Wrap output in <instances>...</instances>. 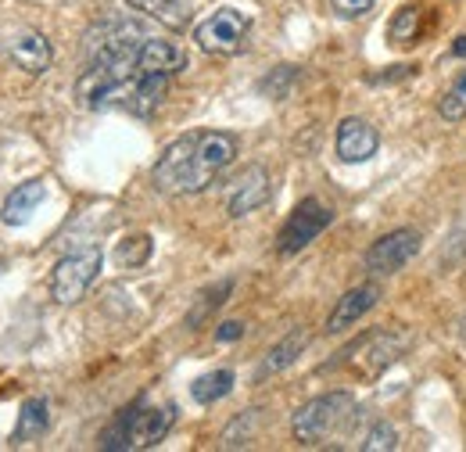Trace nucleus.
<instances>
[{
  "label": "nucleus",
  "mask_w": 466,
  "mask_h": 452,
  "mask_svg": "<svg viewBox=\"0 0 466 452\" xmlns=\"http://www.w3.org/2000/svg\"><path fill=\"white\" fill-rule=\"evenodd\" d=\"M355 416H359V406L349 392H330V396H319L312 402H305L291 420L294 438L309 449L316 446H330L334 438H345L351 427H355Z\"/></svg>",
  "instance_id": "3"
},
{
  "label": "nucleus",
  "mask_w": 466,
  "mask_h": 452,
  "mask_svg": "<svg viewBox=\"0 0 466 452\" xmlns=\"http://www.w3.org/2000/svg\"><path fill=\"white\" fill-rule=\"evenodd\" d=\"M116 259H118V266H126V270L144 266V262L151 259V237H147V233H133V237H126V241L118 244Z\"/></svg>",
  "instance_id": "20"
},
{
  "label": "nucleus",
  "mask_w": 466,
  "mask_h": 452,
  "mask_svg": "<svg viewBox=\"0 0 466 452\" xmlns=\"http://www.w3.org/2000/svg\"><path fill=\"white\" fill-rule=\"evenodd\" d=\"M7 55H11V61H15L22 72L44 76V72L51 68V61H55V47H51V40H47L44 33H36V29H18V33L7 40Z\"/></svg>",
  "instance_id": "11"
},
{
  "label": "nucleus",
  "mask_w": 466,
  "mask_h": 452,
  "mask_svg": "<svg viewBox=\"0 0 466 452\" xmlns=\"http://www.w3.org/2000/svg\"><path fill=\"white\" fill-rule=\"evenodd\" d=\"M463 344H466V320H463Z\"/></svg>",
  "instance_id": "27"
},
{
  "label": "nucleus",
  "mask_w": 466,
  "mask_h": 452,
  "mask_svg": "<svg viewBox=\"0 0 466 452\" xmlns=\"http://www.w3.org/2000/svg\"><path fill=\"white\" fill-rule=\"evenodd\" d=\"M456 55H466V36L460 40V44H456Z\"/></svg>",
  "instance_id": "26"
},
{
  "label": "nucleus",
  "mask_w": 466,
  "mask_h": 452,
  "mask_svg": "<svg viewBox=\"0 0 466 452\" xmlns=\"http://www.w3.org/2000/svg\"><path fill=\"white\" fill-rule=\"evenodd\" d=\"M438 115L445 122H463L466 118V72L449 87V94L438 101Z\"/></svg>",
  "instance_id": "21"
},
{
  "label": "nucleus",
  "mask_w": 466,
  "mask_h": 452,
  "mask_svg": "<svg viewBox=\"0 0 466 452\" xmlns=\"http://www.w3.org/2000/svg\"><path fill=\"white\" fill-rule=\"evenodd\" d=\"M151 33L133 18H108L86 33V68L76 79V101L86 112H122L151 118L169 94V76L144 65V40Z\"/></svg>",
  "instance_id": "1"
},
{
  "label": "nucleus",
  "mask_w": 466,
  "mask_h": 452,
  "mask_svg": "<svg viewBox=\"0 0 466 452\" xmlns=\"http://www.w3.org/2000/svg\"><path fill=\"white\" fill-rule=\"evenodd\" d=\"M377 144H380V137H377V129L366 118H355L351 115V118H345L338 126V159L349 162V166L370 162L377 155Z\"/></svg>",
  "instance_id": "12"
},
{
  "label": "nucleus",
  "mask_w": 466,
  "mask_h": 452,
  "mask_svg": "<svg viewBox=\"0 0 466 452\" xmlns=\"http://www.w3.org/2000/svg\"><path fill=\"white\" fill-rule=\"evenodd\" d=\"M406 348V338H395L388 331H377L370 338H362L359 344H351L345 355H351V370L359 377H380Z\"/></svg>",
  "instance_id": "9"
},
{
  "label": "nucleus",
  "mask_w": 466,
  "mask_h": 452,
  "mask_svg": "<svg viewBox=\"0 0 466 452\" xmlns=\"http://www.w3.org/2000/svg\"><path fill=\"white\" fill-rule=\"evenodd\" d=\"M330 4H334V11L341 18H359V15H366L373 7V0H330Z\"/></svg>",
  "instance_id": "24"
},
{
  "label": "nucleus",
  "mask_w": 466,
  "mask_h": 452,
  "mask_svg": "<svg viewBox=\"0 0 466 452\" xmlns=\"http://www.w3.org/2000/svg\"><path fill=\"white\" fill-rule=\"evenodd\" d=\"M416 252H420V233H416V230L384 233L380 241L370 244V252H366V270H370V273H399L406 262H412Z\"/></svg>",
  "instance_id": "10"
},
{
  "label": "nucleus",
  "mask_w": 466,
  "mask_h": 452,
  "mask_svg": "<svg viewBox=\"0 0 466 452\" xmlns=\"http://www.w3.org/2000/svg\"><path fill=\"white\" fill-rule=\"evenodd\" d=\"M244 334V324H237V320H230V324H223L219 331H216V338L219 341H237Z\"/></svg>",
  "instance_id": "25"
},
{
  "label": "nucleus",
  "mask_w": 466,
  "mask_h": 452,
  "mask_svg": "<svg viewBox=\"0 0 466 452\" xmlns=\"http://www.w3.org/2000/svg\"><path fill=\"white\" fill-rule=\"evenodd\" d=\"M44 198H47V183H44V180H25V183H18V187L4 198L0 220L7 226H25L33 220V212L44 205Z\"/></svg>",
  "instance_id": "14"
},
{
  "label": "nucleus",
  "mask_w": 466,
  "mask_h": 452,
  "mask_svg": "<svg viewBox=\"0 0 466 452\" xmlns=\"http://www.w3.org/2000/svg\"><path fill=\"white\" fill-rule=\"evenodd\" d=\"M237 159V137L223 129H198V133H183L158 155L151 183L162 194H201L208 190L219 172L230 170Z\"/></svg>",
  "instance_id": "2"
},
{
  "label": "nucleus",
  "mask_w": 466,
  "mask_h": 452,
  "mask_svg": "<svg viewBox=\"0 0 466 452\" xmlns=\"http://www.w3.org/2000/svg\"><path fill=\"white\" fill-rule=\"evenodd\" d=\"M126 4H129L133 11L155 18L158 26L173 29V33H183V29L190 26V7H187L183 0H126Z\"/></svg>",
  "instance_id": "15"
},
{
  "label": "nucleus",
  "mask_w": 466,
  "mask_h": 452,
  "mask_svg": "<svg viewBox=\"0 0 466 452\" xmlns=\"http://www.w3.org/2000/svg\"><path fill=\"white\" fill-rule=\"evenodd\" d=\"M377 298H380V287H377V283L351 287L349 294L338 298V305H334V313H330V320H327V334H341V331H349L351 324H359V320L377 305Z\"/></svg>",
  "instance_id": "13"
},
{
  "label": "nucleus",
  "mask_w": 466,
  "mask_h": 452,
  "mask_svg": "<svg viewBox=\"0 0 466 452\" xmlns=\"http://www.w3.org/2000/svg\"><path fill=\"white\" fill-rule=\"evenodd\" d=\"M230 388H233L230 370H216V374L198 377L190 385V396H194V402H201V406H212V402H219L223 396H230Z\"/></svg>",
  "instance_id": "18"
},
{
  "label": "nucleus",
  "mask_w": 466,
  "mask_h": 452,
  "mask_svg": "<svg viewBox=\"0 0 466 452\" xmlns=\"http://www.w3.org/2000/svg\"><path fill=\"white\" fill-rule=\"evenodd\" d=\"M391 40L399 44H416L420 40V7H402L395 18H391Z\"/></svg>",
  "instance_id": "22"
},
{
  "label": "nucleus",
  "mask_w": 466,
  "mask_h": 452,
  "mask_svg": "<svg viewBox=\"0 0 466 452\" xmlns=\"http://www.w3.org/2000/svg\"><path fill=\"white\" fill-rule=\"evenodd\" d=\"M47 431V402L44 398H25L15 427V446H29Z\"/></svg>",
  "instance_id": "17"
},
{
  "label": "nucleus",
  "mask_w": 466,
  "mask_h": 452,
  "mask_svg": "<svg viewBox=\"0 0 466 452\" xmlns=\"http://www.w3.org/2000/svg\"><path fill=\"white\" fill-rule=\"evenodd\" d=\"M97 273H101V248L90 244V248L68 252L65 259H58V266L51 273V294H55V302L58 305H76L90 291V283L97 281Z\"/></svg>",
  "instance_id": "5"
},
{
  "label": "nucleus",
  "mask_w": 466,
  "mask_h": 452,
  "mask_svg": "<svg viewBox=\"0 0 466 452\" xmlns=\"http://www.w3.org/2000/svg\"><path fill=\"white\" fill-rule=\"evenodd\" d=\"M269 194H273V183H269V172L262 166L240 170L230 180V187H227V216L244 220V216L258 212L269 201Z\"/></svg>",
  "instance_id": "8"
},
{
  "label": "nucleus",
  "mask_w": 466,
  "mask_h": 452,
  "mask_svg": "<svg viewBox=\"0 0 466 452\" xmlns=\"http://www.w3.org/2000/svg\"><path fill=\"white\" fill-rule=\"evenodd\" d=\"M330 220H334V212H330L319 198H305L291 212V220L284 223V230H280L277 248H280L284 255H298L301 248H309V244L330 226Z\"/></svg>",
  "instance_id": "7"
},
{
  "label": "nucleus",
  "mask_w": 466,
  "mask_h": 452,
  "mask_svg": "<svg viewBox=\"0 0 466 452\" xmlns=\"http://www.w3.org/2000/svg\"><path fill=\"white\" fill-rule=\"evenodd\" d=\"M176 413L173 406H144V409H129L122 413L105 435V449H155L169 427H173Z\"/></svg>",
  "instance_id": "4"
},
{
  "label": "nucleus",
  "mask_w": 466,
  "mask_h": 452,
  "mask_svg": "<svg viewBox=\"0 0 466 452\" xmlns=\"http://www.w3.org/2000/svg\"><path fill=\"white\" fill-rule=\"evenodd\" d=\"M305 344H309V331H301V327L291 331L280 344H273V348H269V355L262 359V366H258V374H255V377H258V381H266V377H273V374L288 370L294 359L305 352Z\"/></svg>",
  "instance_id": "16"
},
{
  "label": "nucleus",
  "mask_w": 466,
  "mask_h": 452,
  "mask_svg": "<svg viewBox=\"0 0 466 452\" xmlns=\"http://www.w3.org/2000/svg\"><path fill=\"white\" fill-rule=\"evenodd\" d=\"M395 446H399V435H395L391 424H373L370 435H366V442H362L366 452H391Z\"/></svg>",
  "instance_id": "23"
},
{
  "label": "nucleus",
  "mask_w": 466,
  "mask_h": 452,
  "mask_svg": "<svg viewBox=\"0 0 466 452\" xmlns=\"http://www.w3.org/2000/svg\"><path fill=\"white\" fill-rule=\"evenodd\" d=\"M233 291V281H223L216 283V287H208V291H201V298H198V305L190 309V316H187V324L198 331L205 320H208V313H216L223 302H227V294Z\"/></svg>",
  "instance_id": "19"
},
{
  "label": "nucleus",
  "mask_w": 466,
  "mask_h": 452,
  "mask_svg": "<svg viewBox=\"0 0 466 452\" xmlns=\"http://www.w3.org/2000/svg\"><path fill=\"white\" fill-rule=\"evenodd\" d=\"M248 29H251V18L237 7H219L212 11L198 29H194V40L205 55H219V57H230L244 47L248 40Z\"/></svg>",
  "instance_id": "6"
}]
</instances>
